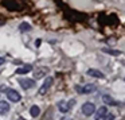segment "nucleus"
Listing matches in <instances>:
<instances>
[{
  "mask_svg": "<svg viewBox=\"0 0 125 120\" xmlns=\"http://www.w3.org/2000/svg\"><path fill=\"white\" fill-rule=\"evenodd\" d=\"M6 95H7V97H8V100L10 101H14V103H18V101H20V98H22L20 93L16 92L15 89H7L6 90Z\"/></svg>",
  "mask_w": 125,
  "mask_h": 120,
  "instance_id": "nucleus-1",
  "label": "nucleus"
},
{
  "mask_svg": "<svg viewBox=\"0 0 125 120\" xmlns=\"http://www.w3.org/2000/svg\"><path fill=\"white\" fill-rule=\"evenodd\" d=\"M95 105L93 103H85L83 105H82V112H83V115H86V116H90V115H93L95 112Z\"/></svg>",
  "mask_w": 125,
  "mask_h": 120,
  "instance_id": "nucleus-2",
  "label": "nucleus"
},
{
  "mask_svg": "<svg viewBox=\"0 0 125 120\" xmlns=\"http://www.w3.org/2000/svg\"><path fill=\"white\" fill-rule=\"evenodd\" d=\"M52 82H54V80H52V77H47V78L44 80L43 85H42V86L39 88V95H46V92L49 90V88L52 85Z\"/></svg>",
  "mask_w": 125,
  "mask_h": 120,
  "instance_id": "nucleus-3",
  "label": "nucleus"
},
{
  "mask_svg": "<svg viewBox=\"0 0 125 120\" xmlns=\"http://www.w3.org/2000/svg\"><path fill=\"white\" fill-rule=\"evenodd\" d=\"M19 84L22 85L23 89H31L35 86V81L30 78H19Z\"/></svg>",
  "mask_w": 125,
  "mask_h": 120,
  "instance_id": "nucleus-4",
  "label": "nucleus"
},
{
  "mask_svg": "<svg viewBox=\"0 0 125 120\" xmlns=\"http://www.w3.org/2000/svg\"><path fill=\"white\" fill-rule=\"evenodd\" d=\"M47 72H49L47 68H38V69L34 70V77H35V80H39V78H42L43 76H46Z\"/></svg>",
  "mask_w": 125,
  "mask_h": 120,
  "instance_id": "nucleus-5",
  "label": "nucleus"
},
{
  "mask_svg": "<svg viewBox=\"0 0 125 120\" xmlns=\"http://www.w3.org/2000/svg\"><path fill=\"white\" fill-rule=\"evenodd\" d=\"M87 76H92L94 78H105V74L97 69H87Z\"/></svg>",
  "mask_w": 125,
  "mask_h": 120,
  "instance_id": "nucleus-6",
  "label": "nucleus"
},
{
  "mask_svg": "<svg viewBox=\"0 0 125 120\" xmlns=\"http://www.w3.org/2000/svg\"><path fill=\"white\" fill-rule=\"evenodd\" d=\"M57 107H58V109H59V111L62 112V113H66L67 111H70V107H69V103H67V101H65V100L58 101Z\"/></svg>",
  "mask_w": 125,
  "mask_h": 120,
  "instance_id": "nucleus-7",
  "label": "nucleus"
},
{
  "mask_svg": "<svg viewBox=\"0 0 125 120\" xmlns=\"http://www.w3.org/2000/svg\"><path fill=\"white\" fill-rule=\"evenodd\" d=\"M10 112V104L7 101H0V115H7Z\"/></svg>",
  "mask_w": 125,
  "mask_h": 120,
  "instance_id": "nucleus-8",
  "label": "nucleus"
},
{
  "mask_svg": "<svg viewBox=\"0 0 125 120\" xmlns=\"http://www.w3.org/2000/svg\"><path fill=\"white\" fill-rule=\"evenodd\" d=\"M97 90V86L94 84H87L85 86H82V93H93Z\"/></svg>",
  "mask_w": 125,
  "mask_h": 120,
  "instance_id": "nucleus-9",
  "label": "nucleus"
},
{
  "mask_svg": "<svg viewBox=\"0 0 125 120\" xmlns=\"http://www.w3.org/2000/svg\"><path fill=\"white\" fill-rule=\"evenodd\" d=\"M32 70V66L31 65H26V66H22V68H18L16 69V74H27Z\"/></svg>",
  "mask_w": 125,
  "mask_h": 120,
  "instance_id": "nucleus-10",
  "label": "nucleus"
},
{
  "mask_svg": "<svg viewBox=\"0 0 125 120\" xmlns=\"http://www.w3.org/2000/svg\"><path fill=\"white\" fill-rule=\"evenodd\" d=\"M102 100H104V103L108 104V105H117V104H118L113 97H110L109 95H104V96H102Z\"/></svg>",
  "mask_w": 125,
  "mask_h": 120,
  "instance_id": "nucleus-11",
  "label": "nucleus"
},
{
  "mask_svg": "<svg viewBox=\"0 0 125 120\" xmlns=\"http://www.w3.org/2000/svg\"><path fill=\"white\" fill-rule=\"evenodd\" d=\"M102 51H104V53H106V54H109V55H114V57H117V55H121V54H122V53L120 51V50L106 49V47H104V49H102Z\"/></svg>",
  "mask_w": 125,
  "mask_h": 120,
  "instance_id": "nucleus-12",
  "label": "nucleus"
},
{
  "mask_svg": "<svg viewBox=\"0 0 125 120\" xmlns=\"http://www.w3.org/2000/svg\"><path fill=\"white\" fill-rule=\"evenodd\" d=\"M30 113H31V116H32V117L39 116V113H41V109H39V107H38V105H32V107L30 108Z\"/></svg>",
  "mask_w": 125,
  "mask_h": 120,
  "instance_id": "nucleus-13",
  "label": "nucleus"
},
{
  "mask_svg": "<svg viewBox=\"0 0 125 120\" xmlns=\"http://www.w3.org/2000/svg\"><path fill=\"white\" fill-rule=\"evenodd\" d=\"M95 112H97V116H105V115L108 113V108H106L105 105L100 107L98 109H95Z\"/></svg>",
  "mask_w": 125,
  "mask_h": 120,
  "instance_id": "nucleus-14",
  "label": "nucleus"
},
{
  "mask_svg": "<svg viewBox=\"0 0 125 120\" xmlns=\"http://www.w3.org/2000/svg\"><path fill=\"white\" fill-rule=\"evenodd\" d=\"M19 30H22V31H27V30H31V26L28 24V23L23 22L22 24L19 26Z\"/></svg>",
  "mask_w": 125,
  "mask_h": 120,
  "instance_id": "nucleus-15",
  "label": "nucleus"
},
{
  "mask_svg": "<svg viewBox=\"0 0 125 120\" xmlns=\"http://www.w3.org/2000/svg\"><path fill=\"white\" fill-rule=\"evenodd\" d=\"M106 120H114V115H106Z\"/></svg>",
  "mask_w": 125,
  "mask_h": 120,
  "instance_id": "nucleus-16",
  "label": "nucleus"
},
{
  "mask_svg": "<svg viewBox=\"0 0 125 120\" xmlns=\"http://www.w3.org/2000/svg\"><path fill=\"white\" fill-rule=\"evenodd\" d=\"M75 90H77L78 93H82V86H81V85H77V86H75Z\"/></svg>",
  "mask_w": 125,
  "mask_h": 120,
  "instance_id": "nucleus-17",
  "label": "nucleus"
},
{
  "mask_svg": "<svg viewBox=\"0 0 125 120\" xmlns=\"http://www.w3.org/2000/svg\"><path fill=\"white\" fill-rule=\"evenodd\" d=\"M95 120H106V115H105V116H97V117H95Z\"/></svg>",
  "mask_w": 125,
  "mask_h": 120,
  "instance_id": "nucleus-18",
  "label": "nucleus"
},
{
  "mask_svg": "<svg viewBox=\"0 0 125 120\" xmlns=\"http://www.w3.org/2000/svg\"><path fill=\"white\" fill-rule=\"evenodd\" d=\"M41 42H42L41 39H36V43H35V46H36V47H39V46H41Z\"/></svg>",
  "mask_w": 125,
  "mask_h": 120,
  "instance_id": "nucleus-19",
  "label": "nucleus"
},
{
  "mask_svg": "<svg viewBox=\"0 0 125 120\" xmlns=\"http://www.w3.org/2000/svg\"><path fill=\"white\" fill-rule=\"evenodd\" d=\"M3 63H4V58L0 57V65H3Z\"/></svg>",
  "mask_w": 125,
  "mask_h": 120,
  "instance_id": "nucleus-20",
  "label": "nucleus"
},
{
  "mask_svg": "<svg viewBox=\"0 0 125 120\" xmlns=\"http://www.w3.org/2000/svg\"><path fill=\"white\" fill-rule=\"evenodd\" d=\"M61 120H71V119H70V117H62Z\"/></svg>",
  "mask_w": 125,
  "mask_h": 120,
  "instance_id": "nucleus-21",
  "label": "nucleus"
},
{
  "mask_svg": "<svg viewBox=\"0 0 125 120\" xmlns=\"http://www.w3.org/2000/svg\"><path fill=\"white\" fill-rule=\"evenodd\" d=\"M18 120H26V119H24V117H19Z\"/></svg>",
  "mask_w": 125,
  "mask_h": 120,
  "instance_id": "nucleus-22",
  "label": "nucleus"
}]
</instances>
